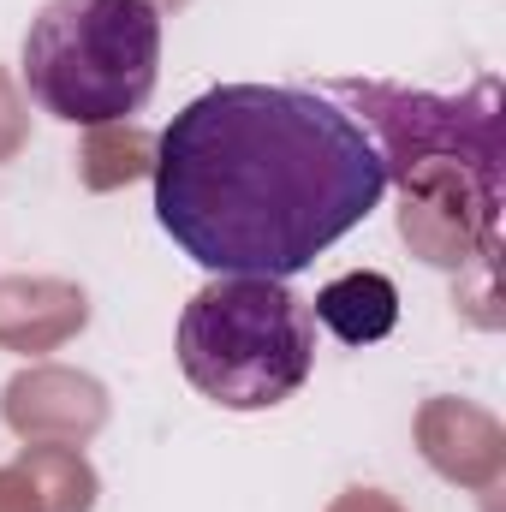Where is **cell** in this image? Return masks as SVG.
<instances>
[{"label":"cell","instance_id":"obj_1","mask_svg":"<svg viewBox=\"0 0 506 512\" xmlns=\"http://www.w3.org/2000/svg\"><path fill=\"white\" fill-rule=\"evenodd\" d=\"M155 221L215 274L292 280L376 215L387 191L370 131L334 96L221 84L155 137Z\"/></svg>","mask_w":506,"mask_h":512},{"label":"cell","instance_id":"obj_2","mask_svg":"<svg viewBox=\"0 0 506 512\" xmlns=\"http://www.w3.org/2000/svg\"><path fill=\"white\" fill-rule=\"evenodd\" d=\"M322 96L376 131L381 167L399 179V239L435 268H477V328H501L495 256H501V84L483 78L465 96H429L376 78H334Z\"/></svg>","mask_w":506,"mask_h":512},{"label":"cell","instance_id":"obj_3","mask_svg":"<svg viewBox=\"0 0 506 512\" xmlns=\"http://www.w3.org/2000/svg\"><path fill=\"white\" fill-rule=\"evenodd\" d=\"M179 370L227 411H274L316 370V316L286 280L221 274L179 316Z\"/></svg>","mask_w":506,"mask_h":512},{"label":"cell","instance_id":"obj_4","mask_svg":"<svg viewBox=\"0 0 506 512\" xmlns=\"http://www.w3.org/2000/svg\"><path fill=\"white\" fill-rule=\"evenodd\" d=\"M155 0H48L24 30V90L66 126H120L155 96Z\"/></svg>","mask_w":506,"mask_h":512},{"label":"cell","instance_id":"obj_5","mask_svg":"<svg viewBox=\"0 0 506 512\" xmlns=\"http://www.w3.org/2000/svg\"><path fill=\"white\" fill-rule=\"evenodd\" d=\"M0 417L12 435L24 441H90L108 423V387L84 370H60V364H36L18 370L0 393Z\"/></svg>","mask_w":506,"mask_h":512},{"label":"cell","instance_id":"obj_6","mask_svg":"<svg viewBox=\"0 0 506 512\" xmlns=\"http://www.w3.org/2000/svg\"><path fill=\"white\" fill-rule=\"evenodd\" d=\"M423 459L459 489H495L506 471V429L471 399H423L417 411Z\"/></svg>","mask_w":506,"mask_h":512},{"label":"cell","instance_id":"obj_7","mask_svg":"<svg viewBox=\"0 0 506 512\" xmlns=\"http://www.w3.org/2000/svg\"><path fill=\"white\" fill-rule=\"evenodd\" d=\"M90 322V292L60 274H0V352H60Z\"/></svg>","mask_w":506,"mask_h":512},{"label":"cell","instance_id":"obj_8","mask_svg":"<svg viewBox=\"0 0 506 512\" xmlns=\"http://www.w3.org/2000/svg\"><path fill=\"white\" fill-rule=\"evenodd\" d=\"M316 322L346 346H376L399 328V286L376 268L340 274L316 292Z\"/></svg>","mask_w":506,"mask_h":512},{"label":"cell","instance_id":"obj_9","mask_svg":"<svg viewBox=\"0 0 506 512\" xmlns=\"http://www.w3.org/2000/svg\"><path fill=\"white\" fill-rule=\"evenodd\" d=\"M12 465L30 477L42 512H96L102 483H96V471H90V459L78 447H66V441H24Z\"/></svg>","mask_w":506,"mask_h":512},{"label":"cell","instance_id":"obj_10","mask_svg":"<svg viewBox=\"0 0 506 512\" xmlns=\"http://www.w3.org/2000/svg\"><path fill=\"white\" fill-rule=\"evenodd\" d=\"M155 167V137L137 126H90L84 149H78V179L90 191H114V185H131Z\"/></svg>","mask_w":506,"mask_h":512},{"label":"cell","instance_id":"obj_11","mask_svg":"<svg viewBox=\"0 0 506 512\" xmlns=\"http://www.w3.org/2000/svg\"><path fill=\"white\" fill-rule=\"evenodd\" d=\"M30 143V114H24V96H18V84L6 78V66H0V167L6 161H18V149Z\"/></svg>","mask_w":506,"mask_h":512},{"label":"cell","instance_id":"obj_12","mask_svg":"<svg viewBox=\"0 0 506 512\" xmlns=\"http://www.w3.org/2000/svg\"><path fill=\"white\" fill-rule=\"evenodd\" d=\"M0 512H42L36 489H30V477H24L18 465H0Z\"/></svg>","mask_w":506,"mask_h":512},{"label":"cell","instance_id":"obj_13","mask_svg":"<svg viewBox=\"0 0 506 512\" xmlns=\"http://www.w3.org/2000/svg\"><path fill=\"white\" fill-rule=\"evenodd\" d=\"M328 512H405V507H399L393 495H381V489H346Z\"/></svg>","mask_w":506,"mask_h":512},{"label":"cell","instance_id":"obj_14","mask_svg":"<svg viewBox=\"0 0 506 512\" xmlns=\"http://www.w3.org/2000/svg\"><path fill=\"white\" fill-rule=\"evenodd\" d=\"M155 6H173V12H179V6H185V0H155Z\"/></svg>","mask_w":506,"mask_h":512}]
</instances>
